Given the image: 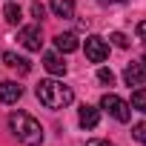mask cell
Masks as SVG:
<instances>
[{
	"label": "cell",
	"instance_id": "cell-1",
	"mask_svg": "<svg viewBox=\"0 0 146 146\" xmlns=\"http://www.w3.org/2000/svg\"><path fill=\"white\" fill-rule=\"evenodd\" d=\"M9 129L15 132V137L23 146H40L43 143V126L29 115V112H12L9 115Z\"/></svg>",
	"mask_w": 146,
	"mask_h": 146
},
{
	"label": "cell",
	"instance_id": "cell-2",
	"mask_svg": "<svg viewBox=\"0 0 146 146\" xmlns=\"http://www.w3.org/2000/svg\"><path fill=\"white\" fill-rule=\"evenodd\" d=\"M35 95H37V100H40L46 109H63V106H69L72 100H75V92H72L66 83L54 80V78L40 80L37 89H35Z\"/></svg>",
	"mask_w": 146,
	"mask_h": 146
},
{
	"label": "cell",
	"instance_id": "cell-3",
	"mask_svg": "<svg viewBox=\"0 0 146 146\" xmlns=\"http://www.w3.org/2000/svg\"><path fill=\"white\" fill-rule=\"evenodd\" d=\"M100 109H106L115 120H120V123H129V117H132V112H129V103L123 100V98H117V95H103L100 98Z\"/></svg>",
	"mask_w": 146,
	"mask_h": 146
},
{
	"label": "cell",
	"instance_id": "cell-4",
	"mask_svg": "<svg viewBox=\"0 0 146 146\" xmlns=\"http://www.w3.org/2000/svg\"><path fill=\"white\" fill-rule=\"evenodd\" d=\"M106 57H109V46H106V40L98 37V35H89V37H86V60H92V63H103Z\"/></svg>",
	"mask_w": 146,
	"mask_h": 146
},
{
	"label": "cell",
	"instance_id": "cell-5",
	"mask_svg": "<svg viewBox=\"0 0 146 146\" xmlns=\"http://www.w3.org/2000/svg\"><path fill=\"white\" fill-rule=\"evenodd\" d=\"M17 40L29 49V52H40V46H43V35H40V26L35 23V26H23L20 32H17Z\"/></svg>",
	"mask_w": 146,
	"mask_h": 146
},
{
	"label": "cell",
	"instance_id": "cell-6",
	"mask_svg": "<svg viewBox=\"0 0 146 146\" xmlns=\"http://www.w3.org/2000/svg\"><path fill=\"white\" fill-rule=\"evenodd\" d=\"M126 86H143L146 83V63H129L123 72Z\"/></svg>",
	"mask_w": 146,
	"mask_h": 146
},
{
	"label": "cell",
	"instance_id": "cell-7",
	"mask_svg": "<svg viewBox=\"0 0 146 146\" xmlns=\"http://www.w3.org/2000/svg\"><path fill=\"white\" fill-rule=\"evenodd\" d=\"M20 95H23V86H17L15 80H3V83H0V103L12 106V103L20 100Z\"/></svg>",
	"mask_w": 146,
	"mask_h": 146
},
{
	"label": "cell",
	"instance_id": "cell-8",
	"mask_svg": "<svg viewBox=\"0 0 146 146\" xmlns=\"http://www.w3.org/2000/svg\"><path fill=\"white\" fill-rule=\"evenodd\" d=\"M78 120H80V126H83V129H95V126L100 123V112H98L95 106L83 103V106H80V112H78Z\"/></svg>",
	"mask_w": 146,
	"mask_h": 146
},
{
	"label": "cell",
	"instance_id": "cell-9",
	"mask_svg": "<svg viewBox=\"0 0 146 146\" xmlns=\"http://www.w3.org/2000/svg\"><path fill=\"white\" fill-rule=\"evenodd\" d=\"M3 60H6V66H12L15 72H20V75H29V72H32V63L26 57L15 54V52H3Z\"/></svg>",
	"mask_w": 146,
	"mask_h": 146
},
{
	"label": "cell",
	"instance_id": "cell-10",
	"mask_svg": "<svg viewBox=\"0 0 146 146\" xmlns=\"http://www.w3.org/2000/svg\"><path fill=\"white\" fill-rule=\"evenodd\" d=\"M43 66H46L49 75H66V63H63V57H60V54H54V52L43 54Z\"/></svg>",
	"mask_w": 146,
	"mask_h": 146
},
{
	"label": "cell",
	"instance_id": "cell-11",
	"mask_svg": "<svg viewBox=\"0 0 146 146\" xmlns=\"http://www.w3.org/2000/svg\"><path fill=\"white\" fill-rule=\"evenodd\" d=\"M54 46H57L60 52L69 54V52H75V49H78V37L72 35V32H60V35L54 37Z\"/></svg>",
	"mask_w": 146,
	"mask_h": 146
},
{
	"label": "cell",
	"instance_id": "cell-12",
	"mask_svg": "<svg viewBox=\"0 0 146 146\" xmlns=\"http://www.w3.org/2000/svg\"><path fill=\"white\" fill-rule=\"evenodd\" d=\"M49 6L57 17H72L75 15V0H49Z\"/></svg>",
	"mask_w": 146,
	"mask_h": 146
},
{
	"label": "cell",
	"instance_id": "cell-13",
	"mask_svg": "<svg viewBox=\"0 0 146 146\" xmlns=\"http://www.w3.org/2000/svg\"><path fill=\"white\" fill-rule=\"evenodd\" d=\"M3 17H6V23H20L23 12H20V6H17V3H6V9H3Z\"/></svg>",
	"mask_w": 146,
	"mask_h": 146
},
{
	"label": "cell",
	"instance_id": "cell-14",
	"mask_svg": "<svg viewBox=\"0 0 146 146\" xmlns=\"http://www.w3.org/2000/svg\"><path fill=\"white\" fill-rule=\"evenodd\" d=\"M132 109H137V112H143V115H146V89H140V86H137V89L132 92Z\"/></svg>",
	"mask_w": 146,
	"mask_h": 146
},
{
	"label": "cell",
	"instance_id": "cell-15",
	"mask_svg": "<svg viewBox=\"0 0 146 146\" xmlns=\"http://www.w3.org/2000/svg\"><path fill=\"white\" fill-rule=\"evenodd\" d=\"M132 137H135L137 143H143V146H146V123H143V120L132 126Z\"/></svg>",
	"mask_w": 146,
	"mask_h": 146
},
{
	"label": "cell",
	"instance_id": "cell-16",
	"mask_svg": "<svg viewBox=\"0 0 146 146\" xmlns=\"http://www.w3.org/2000/svg\"><path fill=\"white\" fill-rule=\"evenodd\" d=\"M109 40H112L117 49H129V37H126L123 32H112V37H109Z\"/></svg>",
	"mask_w": 146,
	"mask_h": 146
},
{
	"label": "cell",
	"instance_id": "cell-17",
	"mask_svg": "<svg viewBox=\"0 0 146 146\" xmlns=\"http://www.w3.org/2000/svg\"><path fill=\"white\" fill-rule=\"evenodd\" d=\"M98 80L106 83V86H112V83H115V72H112V69H98Z\"/></svg>",
	"mask_w": 146,
	"mask_h": 146
},
{
	"label": "cell",
	"instance_id": "cell-18",
	"mask_svg": "<svg viewBox=\"0 0 146 146\" xmlns=\"http://www.w3.org/2000/svg\"><path fill=\"white\" fill-rule=\"evenodd\" d=\"M32 15L37 17V23L46 17V9H43V3H37V0H35V3H32Z\"/></svg>",
	"mask_w": 146,
	"mask_h": 146
},
{
	"label": "cell",
	"instance_id": "cell-19",
	"mask_svg": "<svg viewBox=\"0 0 146 146\" xmlns=\"http://www.w3.org/2000/svg\"><path fill=\"white\" fill-rule=\"evenodd\" d=\"M135 32H137V37L146 43V20H143V23H137V29H135Z\"/></svg>",
	"mask_w": 146,
	"mask_h": 146
},
{
	"label": "cell",
	"instance_id": "cell-20",
	"mask_svg": "<svg viewBox=\"0 0 146 146\" xmlns=\"http://www.w3.org/2000/svg\"><path fill=\"white\" fill-rule=\"evenodd\" d=\"M86 146H115V143H109V140H98V137H95V140H86Z\"/></svg>",
	"mask_w": 146,
	"mask_h": 146
},
{
	"label": "cell",
	"instance_id": "cell-21",
	"mask_svg": "<svg viewBox=\"0 0 146 146\" xmlns=\"http://www.w3.org/2000/svg\"><path fill=\"white\" fill-rule=\"evenodd\" d=\"M98 3H103V6H117V3H123V0H98Z\"/></svg>",
	"mask_w": 146,
	"mask_h": 146
},
{
	"label": "cell",
	"instance_id": "cell-22",
	"mask_svg": "<svg viewBox=\"0 0 146 146\" xmlns=\"http://www.w3.org/2000/svg\"><path fill=\"white\" fill-rule=\"evenodd\" d=\"M143 63H146V57H143Z\"/></svg>",
	"mask_w": 146,
	"mask_h": 146
}]
</instances>
